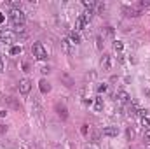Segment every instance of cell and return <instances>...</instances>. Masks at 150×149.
Segmentation results:
<instances>
[{"instance_id": "1", "label": "cell", "mask_w": 150, "mask_h": 149, "mask_svg": "<svg viewBox=\"0 0 150 149\" xmlns=\"http://www.w3.org/2000/svg\"><path fill=\"white\" fill-rule=\"evenodd\" d=\"M9 19L14 23V26L24 25V12H23L21 9H10V12H9Z\"/></svg>"}, {"instance_id": "2", "label": "cell", "mask_w": 150, "mask_h": 149, "mask_svg": "<svg viewBox=\"0 0 150 149\" xmlns=\"http://www.w3.org/2000/svg\"><path fill=\"white\" fill-rule=\"evenodd\" d=\"M91 16H93V11H84V12L75 19V30H82V28H86V25L91 21Z\"/></svg>"}, {"instance_id": "3", "label": "cell", "mask_w": 150, "mask_h": 149, "mask_svg": "<svg viewBox=\"0 0 150 149\" xmlns=\"http://www.w3.org/2000/svg\"><path fill=\"white\" fill-rule=\"evenodd\" d=\"M31 53H33V56H35L37 60H45V58H47V51H45V47H44L40 42H35V44L31 46Z\"/></svg>"}, {"instance_id": "4", "label": "cell", "mask_w": 150, "mask_h": 149, "mask_svg": "<svg viewBox=\"0 0 150 149\" xmlns=\"http://www.w3.org/2000/svg\"><path fill=\"white\" fill-rule=\"evenodd\" d=\"M0 42L12 44V42H14V32H10V30H2V32H0Z\"/></svg>"}, {"instance_id": "5", "label": "cell", "mask_w": 150, "mask_h": 149, "mask_svg": "<svg viewBox=\"0 0 150 149\" xmlns=\"http://www.w3.org/2000/svg\"><path fill=\"white\" fill-rule=\"evenodd\" d=\"M59 81H61L66 88H72V86L75 84V79H73L68 72H61V74H59Z\"/></svg>"}, {"instance_id": "6", "label": "cell", "mask_w": 150, "mask_h": 149, "mask_svg": "<svg viewBox=\"0 0 150 149\" xmlns=\"http://www.w3.org/2000/svg\"><path fill=\"white\" fill-rule=\"evenodd\" d=\"M30 90H31L30 79H21V81H19V93H21V95H28Z\"/></svg>"}, {"instance_id": "7", "label": "cell", "mask_w": 150, "mask_h": 149, "mask_svg": "<svg viewBox=\"0 0 150 149\" xmlns=\"http://www.w3.org/2000/svg\"><path fill=\"white\" fill-rule=\"evenodd\" d=\"M122 12H124V16H128V18H138V16L142 14L138 9H135V7H128V5L122 7Z\"/></svg>"}, {"instance_id": "8", "label": "cell", "mask_w": 150, "mask_h": 149, "mask_svg": "<svg viewBox=\"0 0 150 149\" xmlns=\"http://www.w3.org/2000/svg\"><path fill=\"white\" fill-rule=\"evenodd\" d=\"M100 65H101L103 70H110V68H112V56H110V54H103Z\"/></svg>"}, {"instance_id": "9", "label": "cell", "mask_w": 150, "mask_h": 149, "mask_svg": "<svg viewBox=\"0 0 150 149\" xmlns=\"http://www.w3.org/2000/svg\"><path fill=\"white\" fill-rule=\"evenodd\" d=\"M56 112H58V116H59L63 121L68 118V109H66V105H63V104H56Z\"/></svg>"}, {"instance_id": "10", "label": "cell", "mask_w": 150, "mask_h": 149, "mask_svg": "<svg viewBox=\"0 0 150 149\" xmlns=\"http://www.w3.org/2000/svg\"><path fill=\"white\" fill-rule=\"evenodd\" d=\"M117 133H119L117 126H107V128H103V135L105 137H117Z\"/></svg>"}, {"instance_id": "11", "label": "cell", "mask_w": 150, "mask_h": 149, "mask_svg": "<svg viewBox=\"0 0 150 149\" xmlns=\"http://www.w3.org/2000/svg\"><path fill=\"white\" fill-rule=\"evenodd\" d=\"M115 98H117V102H121V104H128L131 97H129L128 91H119V93L115 95Z\"/></svg>"}, {"instance_id": "12", "label": "cell", "mask_w": 150, "mask_h": 149, "mask_svg": "<svg viewBox=\"0 0 150 149\" xmlns=\"http://www.w3.org/2000/svg\"><path fill=\"white\" fill-rule=\"evenodd\" d=\"M38 90H40L42 93H49V91H51V84H49L45 79H40V83H38Z\"/></svg>"}, {"instance_id": "13", "label": "cell", "mask_w": 150, "mask_h": 149, "mask_svg": "<svg viewBox=\"0 0 150 149\" xmlns=\"http://www.w3.org/2000/svg\"><path fill=\"white\" fill-rule=\"evenodd\" d=\"M128 114H129V116H136V114H140V107H138V104L131 102L129 107H128Z\"/></svg>"}, {"instance_id": "14", "label": "cell", "mask_w": 150, "mask_h": 149, "mask_svg": "<svg viewBox=\"0 0 150 149\" xmlns=\"http://www.w3.org/2000/svg\"><path fill=\"white\" fill-rule=\"evenodd\" d=\"M70 40H72V44H73V46L80 44V42H82V39H80V33H79V32H72V33H70Z\"/></svg>"}, {"instance_id": "15", "label": "cell", "mask_w": 150, "mask_h": 149, "mask_svg": "<svg viewBox=\"0 0 150 149\" xmlns=\"http://www.w3.org/2000/svg\"><path fill=\"white\" fill-rule=\"evenodd\" d=\"M61 46H63V49H65V53H72V40L70 39H65L63 42H61Z\"/></svg>"}, {"instance_id": "16", "label": "cell", "mask_w": 150, "mask_h": 149, "mask_svg": "<svg viewBox=\"0 0 150 149\" xmlns=\"http://www.w3.org/2000/svg\"><path fill=\"white\" fill-rule=\"evenodd\" d=\"M94 109H96V111H101V109H103V98H101V97H96V98H94Z\"/></svg>"}, {"instance_id": "17", "label": "cell", "mask_w": 150, "mask_h": 149, "mask_svg": "<svg viewBox=\"0 0 150 149\" xmlns=\"http://www.w3.org/2000/svg\"><path fill=\"white\" fill-rule=\"evenodd\" d=\"M82 5H84L87 11H91L93 7H96V2H94V0H84V2H82Z\"/></svg>"}, {"instance_id": "18", "label": "cell", "mask_w": 150, "mask_h": 149, "mask_svg": "<svg viewBox=\"0 0 150 149\" xmlns=\"http://www.w3.org/2000/svg\"><path fill=\"white\" fill-rule=\"evenodd\" d=\"M142 125H143V126H147V130L150 128V116H149V114L142 116Z\"/></svg>"}, {"instance_id": "19", "label": "cell", "mask_w": 150, "mask_h": 149, "mask_svg": "<svg viewBox=\"0 0 150 149\" xmlns=\"http://www.w3.org/2000/svg\"><path fill=\"white\" fill-rule=\"evenodd\" d=\"M9 5L12 9H21V2L19 0H9Z\"/></svg>"}, {"instance_id": "20", "label": "cell", "mask_w": 150, "mask_h": 149, "mask_svg": "<svg viewBox=\"0 0 150 149\" xmlns=\"http://www.w3.org/2000/svg\"><path fill=\"white\" fill-rule=\"evenodd\" d=\"M23 53V47L21 46H14V47H10V54H21Z\"/></svg>"}, {"instance_id": "21", "label": "cell", "mask_w": 150, "mask_h": 149, "mask_svg": "<svg viewBox=\"0 0 150 149\" xmlns=\"http://www.w3.org/2000/svg\"><path fill=\"white\" fill-rule=\"evenodd\" d=\"M143 142H145L147 146H150V128L145 130V133H143Z\"/></svg>"}, {"instance_id": "22", "label": "cell", "mask_w": 150, "mask_h": 149, "mask_svg": "<svg viewBox=\"0 0 150 149\" xmlns=\"http://www.w3.org/2000/svg\"><path fill=\"white\" fill-rule=\"evenodd\" d=\"M114 47H115V51H122V49H124V42H122V40H115Z\"/></svg>"}, {"instance_id": "23", "label": "cell", "mask_w": 150, "mask_h": 149, "mask_svg": "<svg viewBox=\"0 0 150 149\" xmlns=\"http://www.w3.org/2000/svg\"><path fill=\"white\" fill-rule=\"evenodd\" d=\"M7 100H9V104H10V105H12L14 109H17V111H21V105H19V104H17V102H16L14 98H10V97H9Z\"/></svg>"}, {"instance_id": "24", "label": "cell", "mask_w": 150, "mask_h": 149, "mask_svg": "<svg viewBox=\"0 0 150 149\" xmlns=\"http://www.w3.org/2000/svg\"><path fill=\"white\" fill-rule=\"evenodd\" d=\"M89 132H91V128H89V125H82V128H80V133L87 137V135H89Z\"/></svg>"}, {"instance_id": "25", "label": "cell", "mask_w": 150, "mask_h": 149, "mask_svg": "<svg viewBox=\"0 0 150 149\" xmlns=\"http://www.w3.org/2000/svg\"><path fill=\"white\" fill-rule=\"evenodd\" d=\"M126 133H128V139H129V141H133V139H135V132H133L131 128H128V132H126Z\"/></svg>"}, {"instance_id": "26", "label": "cell", "mask_w": 150, "mask_h": 149, "mask_svg": "<svg viewBox=\"0 0 150 149\" xmlns=\"http://www.w3.org/2000/svg\"><path fill=\"white\" fill-rule=\"evenodd\" d=\"M16 33H24V25H19V26H16Z\"/></svg>"}, {"instance_id": "27", "label": "cell", "mask_w": 150, "mask_h": 149, "mask_svg": "<svg viewBox=\"0 0 150 149\" xmlns=\"http://www.w3.org/2000/svg\"><path fill=\"white\" fill-rule=\"evenodd\" d=\"M96 46H98V49H101V47H103V42H101V37H100V35L96 37Z\"/></svg>"}, {"instance_id": "28", "label": "cell", "mask_w": 150, "mask_h": 149, "mask_svg": "<svg viewBox=\"0 0 150 149\" xmlns=\"http://www.w3.org/2000/svg\"><path fill=\"white\" fill-rule=\"evenodd\" d=\"M107 91V84H100L98 86V93H105Z\"/></svg>"}, {"instance_id": "29", "label": "cell", "mask_w": 150, "mask_h": 149, "mask_svg": "<svg viewBox=\"0 0 150 149\" xmlns=\"http://www.w3.org/2000/svg\"><path fill=\"white\" fill-rule=\"evenodd\" d=\"M105 32H107V35H112V33H114V28H112V26H107Z\"/></svg>"}, {"instance_id": "30", "label": "cell", "mask_w": 150, "mask_h": 149, "mask_svg": "<svg viewBox=\"0 0 150 149\" xmlns=\"http://www.w3.org/2000/svg\"><path fill=\"white\" fill-rule=\"evenodd\" d=\"M98 9H100V12H103V11L107 9V5H105V4H98Z\"/></svg>"}, {"instance_id": "31", "label": "cell", "mask_w": 150, "mask_h": 149, "mask_svg": "<svg viewBox=\"0 0 150 149\" xmlns=\"http://www.w3.org/2000/svg\"><path fill=\"white\" fill-rule=\"evenodd\" d=\"M140 5H143V7H149V5H150V0H143V2H140Z\"/></svg>"}, {"instance_id": "32", "label": "cell", "mask_w": 150, "mask_h": 149, "mask_svg": "<svg viewBox=\"0 0 150 149\" xmlns=\"http://www.w3.org/2000/svg\"><path fill=\"white\" fill-rule=\"evenodd\" d=\"M40 72H42V74H49V67H42Z\"/></svg>"}, {"instance_id": "33", "label": "cell", "mask_w": 150, "mask_h": 149, "mask_svg": "<svg viewBox=\"0 0 150 149\" xmlns=\"http://www.w3.org/2000/svg\"><path fill=\"white\" fill-rule=\"evenodd\" d=\"M7 132V126H3V125H0V133H5Z\"/></svg>"}, {"instance_id": "34", "label": "cell", "mask_w": 150, "mask_h": 149, "mask_svg": "<svg viewBox=\"0 0 150 149\" xmlns=\"http://www.w3.org/2000/svg\"><path fill=\"white\" fill-rule=\"evenodd\" d=\"M0 72H3V61H2V58H0Z\"/></svg>"}, {"instance_id": "35", "label": "cell", "mask_w": 150, "mask_h": 149, "mask_svg": "<svg viewBox=\"0 0 150 149\" xmlns=\"http://www.w3.org/2000/svg\"><path fill=\"white\" fill-rule=\"evenodd\" d=\"M3 19H5V16H3V14L0 12V23H3Z\"/></svg>"}]
</instances>
